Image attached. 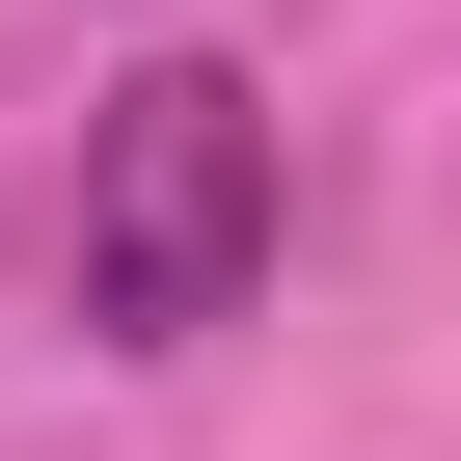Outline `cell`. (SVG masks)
<instances>
[{"instance_id":"6da1fadb","label":"cell","mask_w":461,"mask_h":461,"mask_svg":"<svg viewBox=\"0 0 461 461\" xmlns=\"http://www.w3.org/2000/svg\"><path fill=\"white\" fill-rule=\"evenodd\" d=\"M245 272H272V109L217 55H136L82 109V326L190 353V326H245Z\"/></svg>"}]
</instances>
